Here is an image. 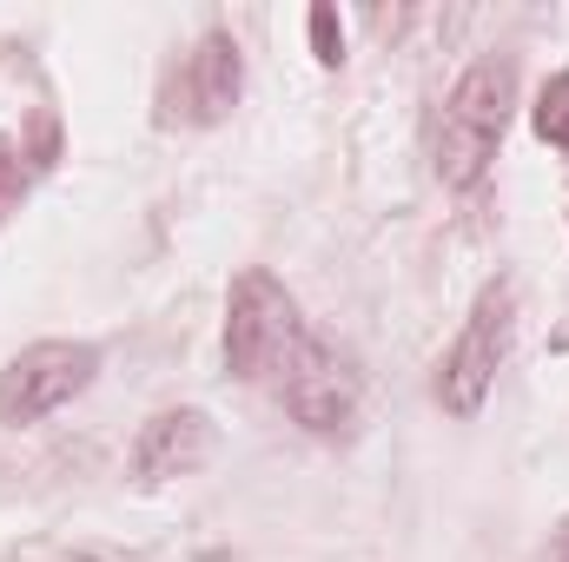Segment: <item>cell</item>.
<instances>
[{"label": "cell", "instance_id": "cell-4", "mask_svg": "<svg viewBox=\"0 0 569 562\" xmlns=\"http://www.w3.org/2000/svg\"><path fill=\"white\" fill-rule=\"evenodd\" d=\"M93 378H100V351L93 344H80V338H40V344L13 351L0 364V423L7 430L47 423L53 411H67Z\"/></svg>", "mask_w": 569, "mask_h": 562}, {"label": "cell", "instance_id": "cell-8", "mask_svg": "<svg viewBox=\"0 0 569 562\" xmlns=\"http://www.w3.org/2000/svg\"><path fill=\"white\" fill-rule=\"evenodd\" d=\"M537 133L557 145V152H569V67L543 87V100H537Z\"/></svg>", "mask_w": 569, "mask_h": 562}, {"label": "cell", "instance_id": "cell-5", "mask_svg": "<svg viewBox=\"0 0 569 562\" xmlns=\"http://www.w3.org/2000/svg\"><path fill=\"white\" fill-rule=\"evenodd\" d=\"M279 404L291 411V423H305L311 436H345L358 418V378L351 364L311 331V344L298 351V364L279 378Z\"/></svg>", "mask_w": 569, "mask_h": 562}, {"label": "cell", "instance_id": "cell-2", "mask_svg": "<svg viewBox=\"0 0 569 562\" xmlns=\"http://www.w3.org/2000/svg\"><path fill=\"white\" fill-rule=\"evenodd\" d=\"M311 344V324L298 311V298L272 272H239L226 298V371L239 384H272L298 364V351Z\"/></svg>", "mask_w": 569, "mask_h": 562}, {"label": "cell", "instance_id": "cell-3", "mask_svg": "<svg viewBox=\"0 0 569 562\" xmlns=\"http://www.w3.org/2000/svg\"><path fill=\"white\" fill-rule=\"evenodd\" d=\"M510 338H517V284L497 279L477 291L463 331L450 338L443 364H437V404L450 418H477L483 398L497 391V371L510 364Z\"/></svg>", "mask_w": 569, "mask_h": 562}, {"label": "cell", "instance_id": "cell-6", "mask_svg": "<svg viewBox=\"0 0 569 562\" xmlns=\"http://www.w3.org/2000/svg\"><path fill=\"white\" fill-rule=\"evenodd\" d=\"M246 93V60H239V40L232 33H206L186 67L166 80V120H186V127H219Z\"/></svg>", "mask_w": 569, "mask_h": 562}, {"label": "cell", "instance_id": "cell-9", "mask_svg": "<svg viewBox=\"0 0 569 562\" xmlns=\"http://www.w3.org/2000/svg\"><path fill=\"white\" fill-rule=\"evenodd\" d=\"M311 47H318V60H325V67H338V60H345V27H338V13H331V7H311Z\"/></svg>", "mask_w": 569, "mask_h": 562}, {"label": "cell", "instance_id": "cell-1", "mask_svg": "<svg viewBox=\"0 0 569 562\" xmlns=\"http://www.w3.org/2000/svg\"><path fill=\"white\" fill-rule=\"evenodd\" d=\"M510 113H517V60L510 53H483L457 73V87L443 93L437 107V127H430V165L450 192H470L497 145L510 133Z\"/></svg>", "mask_w": 569, "mask_h": 562}, {"label": "cell", "instance_id": "cell-7", "mask_svg": "<svg viewBox=\"0 0 569 562\" xmlns=\"http://www.w3.org/2000/svg\"><path fill=\"white\" fill-rule=\"evenodd\" d=\"M212 443H219V430H212L206 411H192V404H172V411L146 418L140 436H133V456H127L133 463V483L159 490V483H179V476L206 470Z\"/></svg>", "mask_w": 569, "mask_h": 562}]
</instances>
